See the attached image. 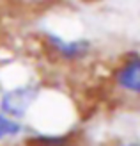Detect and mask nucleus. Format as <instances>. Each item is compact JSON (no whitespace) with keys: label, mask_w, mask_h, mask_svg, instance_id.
<instances>
[{"label":"nucleus","mask_w":140,"mask_h":146,"mask_svg":"<svg viewBox=\"0 0 140 146\" xmlns=\"http://www.w3.org/2000/svg\"><path fill=\"white\" fill-rule=\"evenodd\" d=\"M37 94H39V89L34 86H21L12 91H7L2 98V111L9 116L21 118L30 109L34 100L37 98Z\"/></svg>","instance_id":"nucleus-1"},{"label":"nucleus","mask_w":140,"mask_h":146,"mask_svg":"<svg viewBox=\"0 0 140 146\" xmlns=\"http://www.w3.org/2000/svg\"><path fill=\"white\" fill-rule=\"evenodd\" d=\"M117 84L129 93L140 94V57L129 59L117 71Z\"/></svg>","instance_id":"nucleus-2"},{"label":"nucleus","mask_w":140,"mask_h":146,"mask_svg":"<svg viewBox=\"0 0 140 146\" xmlns=\"http://www.w3.org/2000/svg\"><path fill=\"white\" fill-rule=\"evenodd\" d=\"M50 43L64 59H78V57H83L89 50L87 41H64L60 38L50 36Z\"/></svg>","instance_id":"nucleus-3"},{"label":"nucleus","mask_w":140,"mask_h":146,"mask_svg":"<svg viewBox=\"0 0 140 146\" xmlns=\"http://www.w3.org/2000/svg\"><path fill=\"white\" fill-rule=\"evenodd\" d=\"M21 132V127L14 119L7 118L5 114H0V139L7 135H16Z\"/></svg>","instance_id":"nucleus-4"},{"label":"nucleus","mask_w":140,"mask_h":146,"mask_svg":"<svg viewBox=\"0 0 140 146\" xmlns=\"http://www.w3.org/2000/svg\"><path fill=\"white\" fill-rule=\"evenodd\" d=\"M35 143H45V144H62L68 139L66 137H35Z\"/></svg>","instance_id":"nucleus-5"},{"label":"nucleus","mask_w":140,"mask_h":146,"mask_svg":"<svg viewBox=\"0 0 140 146\" xmlns=\"http://www.w3.org/2000/svg\"><path fill=\"white\" fill-rule=\"evenodd\" d=\"M30 2H43V0H30Z\"/></svg>","instance_id":"nucleus-6"}]
</instances>
